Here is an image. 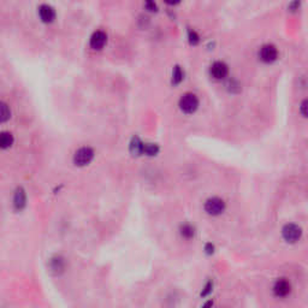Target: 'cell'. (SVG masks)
Masks as SVG:
<instances>
[{
	"label": "cell",
	"mask_w": 308,
	"mask_h": 308,
	"mask_svg": "<svg viewBox=\"0 0 308 308\" xmlns=\"http://www.w3.org/2000/svg\"><path fill=\"white\" fill-rule=\"evenodd\" d=\"M94 158V150L88 146L81 147L73 154V163L77 166H86Z\"/></svg>",
	"instance_id": "6da1fadb"
},
{
	"label": "cell",
	"mask_w": 308,
	"mask_h": 308,
	"mask_svg": "<svg viewBox=\"0 0 308 308\" xmlns=\"http://www.w3.org/2000/svg\"><path fill=\"white\" fill-rule=\"evenodd\" d=\"M179 109L186 113H193L196 111L197 106H199V99L193 93H186L181 96L178 101Z\"/></svg>",
	"instance_id": "7a4b0ae2"
},
{
	"label": "cell",
	"mask_w": 308,
	"mask_h": 308,
	"mask_svg": "<svg viewBox=\"0 0 308 308\" xmlns=\"http://www.w3.org/2000/svg\"><path fill=\"white\" fill-rule=\"evenodd\" d=\"M282 235L288 243H296L302 236V229L296 224H286L282 229Z\"/></svg>",
	"instance_id": "3957f363"
},
{
	"label": "cell",
	"mask_w": 308,
	"mask_h": 308,
	"mask_svg": "<svg viewBox=\"0 0 308 308\" xmlns=\"http://www.w3.org/2000/svg\"><path fill=\"white\" fill-rule=\"evenodd\" d=\"M225 202L220 197H210L205 202V211L210 216H219L225 211Z\"/></svg>",
	"instance_id": "277c9868"
},
{
	"label": "cell",
	"mask_w": 308,
	"mask_h": 308,
	"mask_svg": "<svg viewBox=\"0 0 308 308\" xmlns=\"http://www.w3.org/2000/svg\"><path fill=\"white\" fill-rule=\"evenodd\" d=\"M48 269H49V272L52 274H55V276H60V274L65 272L66 261L62 255L52 256L48 261Z\"/></svg>",
	"instance_id": "5b68a950"
},
{
	"label": "cell",
	"mask_w": 308,
	"mask_h": 308,
	"mask_svg": "<svg viewBox=\"0 0 308 308\" xmlns=\"http://www.w3.org/2000/svg\"><path fill=\"white\" fill-rule=\"evenodd\" d=\"M291 293V284L287 278H278L273 284V294L276 297L283 299Z\"/></svg>",
	"instance_id": "8992f818"
},
{
	"label": "cell",
	"mask_w": 308,
	"mask_h": 308,
	"mask_svg": "<svg viewBox=\"0 0 308 308\" xmlns=\"http://www.w3.org/2000/svg\"><path fill=\"white\" fill-rule=\"evenodd\" d=\"M259 57L263 62L272 63L278 58V49H277L276 46L267 43V45H264L263 47L260 48Z\"/></svg>",
	"instance_id": "52a82bcc"
},
{
	"label": "cell",
	"mask_w": 308,
	"mask_h": 308,
	"mask_svg": "<svg viewBox=\"0 0 308 308\" xmlns=\"http://www.w3.org/2000/svg\"><path fill=\"white\" fill-rule=\"evenodd\" d=\"M107 43V34L102 30H96L90 36L89 45L93 49H101Z\"/></svg>",
	"instance_id": "ba28073f"
},
{
	"label": "cell",
	"mask_w": 308,
	"mask_h": 308,
	"mask_svg": "<svg viewBox=\"0 0 308 308\" xmlns=\"http://www.w3.org/2000/svg\"><path fill=\"white\" fill-rule=\"evenodd\" d=\"M210 72L211 76L213 77V79L216 80H222L224 77H226L227 72H229V68H227V65L224 62H214L212 65H211L210 68Z\"/></svg>",
	"instance_id": "9c48e42d"
},
{
	"label": "cell",
	"mask_w": 308,
	"mask_h": 308,
	"mask_svg": "<svg viewBox=\"0 0 308 308\" xmlns=\"http://www.w3.org/2000/svg\"><path fill=\"white\" fill-rule=\"evenodd\" d=\"M12 205H13V209H15L16 211H22L25 207V205H27V194H25V190L23 189L22 187H18V188L15 190V194H13Z\"/></svg>",
	"instance_id": "30bf717a"
},
{
	"label": "cell",
	"mask_w": 308,
	"mask_h": 308,
	"mask_svg": "<svg viewBox=\"0 0 308 308\" xmlns=\"http://www.w3.org/2000/svg\"><path fill=\"white\" fill-rule=\"evenodd\" d=\"M39 16L42 22L51 23L56 18V10L48 4H42L39 6Z\"/></svg>",
	"instance_id": "8fae6325"
},
{
	"label": "cell",
	"mask_w": 308,
	"mask_h": 308,
	"mask_svg": "<svg viewBox=\"0 0 308 308\" xmlns=\"http://www.w3.org/2000/svg\"><path fill=\"white\" fill-rule=\"evenodd\" d=\"M13 135L9 132H2L0 133V149L10 148L13 145Z\"/></svg>",
	"instance_id": "7c38bea8"
},
{
	"label": "cell",
	"mask_w": 308,
	"mask_h": 308,
	"mask_svg": "<svg viewBox=\"0 0 308 308\" xmlns=\"http://www.w3.org/2000/svg\"><path fill=\"white\" fill-rule=\"evenodd\" d=\"M181 236L186 240H190L195 236V227L192 224H183L179 229Z\"/></svg>",
	"instance_id": "4fadbf2b"
},
{
	"label": "cell",
	"mask_w": 308,
	"mask_h": 308,
	"mask_svg": "<svg viewBox=\"0 0 308 308\" xmlns=\"http://www.w3.org/2000/svg\"><path fill=\"white\" fill-rule=\"evenodd\" d=\"M11 118V110L4 101H0V123L8 122Z\"/></svg>",
	"instance_id": "5bb4252c"
},
{
	"label": "cell",
	"mask_w": 308,
	"mask_h": 308,
	"mask_svg": "<svg viewBox=\"0 0 308 308\" xmlns=\"http://www.w3.org/2000/svg\"><path fill=\"white\" fill-rule=\"evenodd\" d=\"M142 147H143V142L140 141L139 137H134L132 140V142H130V150H132V153L134 154H142Z\"/></svg>",
	"instance_id": "9a60e30c"
},
{
	"label": "cell",
	"mask_w": 308,
	"mask_h": 308,
	"mask_svg": "<svg viewBox=\"0 0 308 308\" xmlns=\"http://www.w3.org/2000/svg\"><path fill=\"white\" fill-rule=\"evenodd\" d=\"M158 146L156 143H143L142 147V154L145 153L147 156H156L158 153Z\"/></svg>",
	"instance_id": "2e32d148"
},
{
	"label": "cell",
	"mask_w": 308,
	"mask_h": 308,
	"mask_svg": "<svg viewBox=\"0 0 308 308\" xmlns=\"http://www.w3.org/2000/svg\"><path fill=\"white\" fill-rule=\"evenodd\" d=\"M183 71H182V69L179 68V66H175V68H173V70H172V82L173 83H179L181 81H182L183 80Z\"/></svg>",
	"instance_id": "e0dca14e"
},
{
	"label": "cell",
	"mask_w": 308,
	"mask_h": 308,
	"mask_svg": "<svg viewBox=\"0 0 308 308\" xmlns=\"http://www.w3.org/2000/svg\"><path fill=\"white\" fill-rule=\"evenodd\" d=\"M212 290H213V282L212 280H210V282H207L206 286L203 287V289L201 291V296L205 297L207 295H210V294L212 293Z\"/></svg>",
	"instance_id": "ac0fdd59"
},
{
	"label": "cell",
	"mask_w": 308,
	"mask_h": 308,
	"mask_svg": "<svg viewBox=\"0 0 308 308\" xmlns=\"http://www.w3.org/2000/svg\"><path fill=\"white\" fill-rule=\"evenodd\" d=\"M189 40L192 43H196L199 41V36H197V34L194 32V30H189Z\"/></svg>",
	"instance_id": "d6986e66"
},
{
	"label": "cell",
	"mask_w": 308,
	"mask_h": 308,
	"mask_svg": "<svg viewBox=\"0 0 308 308\" xmlns=\"http://www.w3.org/2000/svg\"><path fill=\"white\" fill-rule=\"evenodd\" d=\"M145 6L149 10V11H154V10L157 9V4H156V3H153V2H147L145 4Z\"/></svg>",
	"instance_id": "ffe728a7"
},
{
	"label": "cell",
	"mask_w": 308,
	"mask_h": 308,
	"mask_svg": "<svg viewBox=\"0 0 308 308\" xmlns=\"http://www.w3.org/2000/svg\"><path fill=\"white\" fill-rule=\"evenodd\" d=\"M205 250H206L207 254H213V252H214V246H213L212 243H207L206 247H205Z\"/></svg>",
	"instance_id": "44dd1931"
},
{
	"label": "cell",
	"mask_w": 308,
	"mask_h": 308,
	"mask_svg": "<svg viewBox=\"0 0 308 308\" xmlns=\"http://www.w3.org/2000/svg\"><path fill=\"white\" fill-rule=\"evenodd\" d=\"M306 105H307V100H303L302 104H301V112H302V115L306 117L307 112H306Z\"/></svg>",
	"instance_id": "7402d4cb"
},
{
	"label": "cell",
	"mask_w": 308,
	"mask_h": 308,
	"mask_svg": "<svg viewBox=\"0 0 308 308\" xmlns=\"http://www.w3.org/2000/svg\"><path fill=\"white\" fill-rule=\"evenodd\" d=\"M212 306H213V301L210 300V301H207V302L203 304L201 308H212Z\"/></svg>",
	"instance_id": "603a6c76"
}]
</instances>
